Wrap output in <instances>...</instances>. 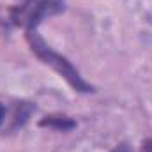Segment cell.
Here are the masks:
<instances>
[{
  "label": "cell",
  "mask_w": 152,
  "mask_h": 152,
  "mask_svg": "<svg viewBox=\"0 0 152 152\" xmlns=\"http://www.w3.org/2000/svg\"><path fill=\"white\" fill-rule=\"evenodd\" d=\"M25 36H27L28 44H30V50L37 55V58H41V60H42L46 66H50L53 71H57L75 90H78V92H94V87H92L90 83H87V81L80 76V73H78V69H76L75 66H73L66 57H62L60 53L53 51V50L44 42V39L37 34V28H28V30H25Z\"/></svg>",
  "instance_id": "cell-1"
},
{
  "label": "cell",
  "mask_w": 152,
  "mask_h": 152,
  "mask_svg": "<svg viewBox=\"0 0 152 152\" xmlns=\"http://www.w3.org/2000/svg\"><path fill=\"white\" fill-rule=\"evenodd\" d=\"M64 9V0H25L21 5L11 11V20L14 25L25 30L37 28V25L44 18L60 14Z\"/></svg>",
  "instance_id": "cell-2"
},
{
  "label": "cell",
  "mask_w": 152,
  "mask_h": 152,
  "mask_svg": "<svg viewBox=\"0 0 152 152\" xmlns=\"http://www.w3.org/2000/svg\"><path fill=\"white\" fill-rule=\"evenodd\" d=\"M41 127H51V129H58V131H71L76 127V122L71 120L69 117H62V115H50L44 117L39 122Z\"/></svg>",
  "instance_id": "cell-3"
},
{
  "label": "cell",
  "mask_w": 152,
  "mask_h": 152,
  "mask_svg": "<svg viewBox=\"0 0 152 152\" xmlns=\"http://www.w3.org/2000/svg\"><path fill=\"white\" fill-rule=\"evenodd\" d=\"M112 152H133V149H131L129 143H120V145H117Z\"/></svg>",
  "instance_id": "cell-4"
},
{
  "label": "cell",
  "mask_w": 152,
  "mask_h": 152,
  "mask_svg": "<svg viewBox=\"0 0 152 152\" xmlns=\"http://www.w3.org/2000/svg\"><path fill=\"white\" fill-rule=\"evenodd\" d=\"M140 152H152V140H145L142 143V151Z\"/></svg>",
  "instance_id": "cell-5"
},
{
  "label": "cell",
  "mask_w": 152,
  "mask_h": 152,
  "mask_svg": "<svg viewBox=\"0 0 152 152\" xmlns=\"http://www.w3.org/2000/svg\"><path fill=\"white\" fill-rule=\"evenodd\" d=\"M4 117H5V108H4L2 103H0V124L4 122Z\"/></svg>",
  "instance_id": "cell-6"
}]
</instances>
